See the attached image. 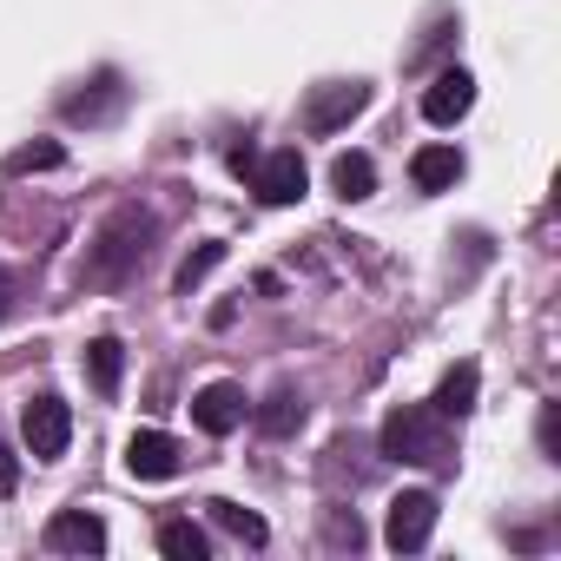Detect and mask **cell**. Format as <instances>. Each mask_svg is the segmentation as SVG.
Here are the masks:
<instances>
[{"label": "cell", "instance_id": "1", "mask_svg": "<svg viewBox=\"0 0 561 561\" xmlns=\"http://www.w3.org/2000/svg\"><path fill=\"white\" fill-rule=\"evenodd\" d=\"M152 238H159L152 211H139V205H119V211L100 225V238L87 244V285H100V291H119V285H133V277L146 271V257H152Z\"/></svg>", "mask_w": 561, "mask_h": 561}, {"label": "cell", "instance_id": "18", "mask_svg": "<svg viewBox=\"0 0 561 561\" xmlns=\"http://www.w3.org/2000/svg\"><path fill=\"white\" fill-rule=\"evenodd\" d=\"M159 554H172V561H205V554H211V541H205V528H198V522L165 515V522H159Z\"/></svg>", "mask_w": 561, "mask_h": 561}, {"label": "cell", "instance_id": "13", "mask_svg": "<svg viewBox=\"0 0 561 561\" xmlns=\"http://www.w3.org/2000/svg\"><path fill=\"white\" fill-rule=\"evenodd\" d=\"M119 106H126V87H119V73H100L87 93H73V100H67V119H73V126H100V119H113Z\"/></svg>", "mask_w": 561, "mask_h": 561}, {"label": "cell", "instance_id": "4", "mask_svg": "<svg viewBox=\"0 0 561 561\" xmlns=\"http://www.w3.org/2000/svg\"><path fill=\"white\" fill-rule=\"evenodd\" d=\"M364 106H370V87H364V80H331V87H318V93L305 100V133L331 139V133H344Z\"/></svg>", "mask_w": 561, "mask_h": 561}, {"label": "cell", "instance_id": "11", "mask_svg": "<svg viewBox=\"0 0 561 561\" xmlns=\"http://www.w3.org/2000/svg\"><path fill=\"white\" fill-rule=\"evenodd\" d=\"M462 179V152L456 146H416L410 152V185L416 192H456Z\"/></svg>", "mask_w": 561, "mask_h": 561}, {"label": "cell", "instance_id": "20", "mask_svg": "<svg viewBox=\"0 0 561 561\" xmlns=\"http://www.w3.org/2000/svg\"><path fill=\"white\" fill-rule=\"evenodd\" d=\"M54 165H67V146H60V139H41V146H21V152L8 159V172H14V179H27V172H54Z\"/></svg>", "mask_w": 561, "mask_h": 561}, {"label": "cell", "instance_id": "15", "mask_svg": "<svg viewBox=\"0 0 561 561\" xmlns=\"http://www.w3.org/2000/svg\"><path fill=\"white\" fill-rule=\"evenodd\" d=\"M331 192H337L344 205L370 198V192H377V165H370V152H337V159H331Z\"/></svg>", "mask_w": 561, "mask_h": 561}, {"label": "cell", "instance_id": "5", "mask_svg": "<svg viewBox=\"0 0 561 561\" xmlns=\"http://www.w3.org/2000/svg\"><path fill=\"white\" fill-rule=\"evenodd\" d=\"M430 535H436V495H430V489H403V495L390 502L383 541H390L397 554H423V548H430Z\"/></svg>", "mask_w": 561, "mask_h": 561}, {"label": "cell", "instance_id": "22", "mask_svg": "<svg viewBox=\"0 0 561 561\" xmlns=\"http://www.w3.org/2000/svg\"><path fill=\"white\" fill-rule=\"evenodd\" d=\"M14 489H21V456L0 443V495H14Z\"/></svg>", "mask_w": 561, "mask_h": 561}, {"label": "cell", "instance_id": "6", "mask_svg": "<svg viewBox=\"0 0 561 561\" xmlns=\"http://www.w3.org/2000/svg\"><path fill=\"white\" fill-rule=\"evenodd\" d=\"M251 192L264 198V205H298L305 192H311V172H305V159L285 146V152H264L257 165H251Z\"/></svg>", "mask_w": 561, "mask_h": 561}, {"label": "cell", "instance_id": "7", "mask_svg": "<svg viewBox=\"0 0 561 561\" xmlns=\"http://www.w3.org/2000/svg\"><path fill=\"white\" fill-rule=\"evenodd\" d=\"M185 469V456H179V443L165 436V430H133L126 436V476H139V482H172Z\"/></svg>", "mask_w": 561, "mask_h": 561}, {"label": "cell", "instance_id": "21", "mask_svg": "<svg viewBox=\"0 0 561 561\" xmlns=\"http://www.w3.org/2000/svg\"><path fill=\"white\" fill-rule=\"evenodd\" d=\"M331 541L337 548H364V522L357 515H331Z\"/></svg>", "mask_w": 561, "mask_h": 561}, {"label": "cell", "instance_id": "16", "mask_svg": "<svg viewBox=\"0 0 561 561\" xmlns=\"http://www.w3.org/2000/svg\"><path fill=\"white\" fill-rule=\"evenodd\" d=\"M119 377H126V344L119 337H93L87 344V383L100 397H119Z\"/></svg>", "mask_w": 561, "mask_h": 561}, {"label": "cell", "instance_id": "9", "mask_svg": "<svg viewBox=\"0 0 561 561\" xmlns=\"http://www.w3.org/2000/svg\"><path fill=\"white\" fill-rule=\"evenodd\" d=\"M469 106H476V80H469L462 67H443V73L430 80V93H423V119H430V126H456Z\"/></svg>", "mask_w": 561, "mask_h": 561}, {"label": "cell", "instance_id": "10", "mask_svg": "<svg viewBox=\"0 0 561 561\" xmlns=\"http://www.w3.org/2000/svg\"><path fill=\"white\" fill-rule=\"evenodd\" d=\"M192 423H198L205 436H231V430L244 423V390H238V383H205V390L192 397Z\"/></svg>", "mask_w": 561, "mask_h": 561}, {"label": "cell", "instance_id": "24", "mask_svg": "<svg viewBox=\"0 0 561 561\" xmlns=\"http://www.w3.org/2000/svg\"><path fill=\"white\" fill-rule=\"evenodd\" d=\"M8 305H14V277L0 271V318H8Z\"/></svg>", "mask_w": 561, "mask_h": 561}, {"label": "cell", "instance_id": "23", "mask_svg": "<svg viewBox=\"0 0 561 561\" xmlns=\"http://www.w3.org/2000/svg\"><path fill=\"white\" fill-rule=\"evenodd\" d=\"M541 449L554 456V403H541Z\"/></svg>", "mask_w": 561, "mask_h": 561}, {"label": "cell", "instance_id": "19", "mask_svg": "<svg viewBox=\"0 0 561 561\" xmlns=\"http://www.w3.org/2000/svg\"><path fill=\"white\" fill-rule=\"evenodd\" d=\"M218 264H225V244H218V238H205V244H198V251H185V264L172 271V291H179V298H192Z\"/></svg>", "mask_w": 561, "mask_h": 561}, {"label": "cell", "instance_id": "8", "mask_svg": "<svg viewBox=\"0 0 561 561\" xmlns=\"http://www.w3.org/2000/svg\"><path fill=\"white\" fill-rule=\"evenodd\" d=\"M41 541H47L54 554H106V522H100L93 508H60Z\"/></svg>", "mask_w": 561, "mask_h": 561}, {"label": "cell", "instance_id": "12", "mask_svg": "<svg viewBox=\"0 0 561 561\" xmlns=\"http://www.w3.org/2000/svg\"><path fill=\"white\" fill-rule=\"evenodd\" d=\"M305 416H311V410H305V397H298L291 383H277V390L251 410V423H257L264 436H298V430H305Z\"/></svg>", "mask_w": 561, "mask_h": 561}, {"label": "cell", "instance_id": "14", "mask_svg": "<svg viewBox=\"0 0 561 561\" xmlns=\"http://www.w3.org/2000/svg\"><path fill=\"white\" fill-rule=\"evenodd\" d=\"M476 390H482V370H476V364H449L443 383H436V397H430V410H443L449 423H462V416L476 410Z\"/></svg>", "mask_w": 561, "mask_h": 561}, {"label": "cell", "instance_id": "17", "mask_svg": "<svg viewBox=\"0 0 561 561\" xmlns=\"http://www.w3.org/2000/svg\"><path fill=\"white\" fill-rule=\"evenodd\" d=\"M205 515H211L231 541H244V548H264V541H271L264 515H251V508H238V502H225V495H218V502H205Z\"/></svg>", "mask_w": 561, "mask_h": 561}, {"label": "cell", "instance_id": "3", "mask_svg": "<svg viewBox=\"0 0 561 561\" xmlns=\"http://www.w3.org/2000/svg\"><path fill=\"white\" fill-rule=\"evenodd\" d=\"M21 436H27V456H34V462H60L67 443H73V410H67L54 390H41V397H27V410H21Z\"/></svg>", "mask_w": 561, "mask_h": 561}, {"label": "cell", "instance_id": "2", "mask_svg": "<svg viewBox=\"0 0 561 561\" xmlns=\"http://www.w3.org/2000/svg\"><path fill=\"white\" fill-rule=\"evenodd\" d=\"M383 456L390 462H416V469H456V430L430 403H397L383 416Z\"/></svg>", "mask_w": 561, "mask_h": 561}]
</instances>
